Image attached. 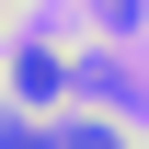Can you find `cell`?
<instances>
[{
  "mask_svg": "<svg viewBox=\"0 0 149 149\" xmlns=\"http://www.w3.org/2000/svg\"><path fill=\"white\" fill-rule=\"evenodd\" d=\"M0 80H12V103H35V115H57V103L80 92V57H57L46 35H23L12 57H0Z\"/></svg>",
  "mask_w": 149,
  "mask_h": 149,
  "instance_id": "obj_1",
  "label": "cell"
},
{
  "mask_svg": "<svg viewBox=\"0 0 149 149\" xmlns=\"http://www.w3.org/2000/svg\"><path fill=\"white\" fill-rule=\"evenodd\" d=\"M57 149H138V138H126V126H115V115H103V103H80V115H69V103H57Z\"/></svg>",
  "mask_w": 149,
  "mask_h": 149,
  "instance_id": "obj_2",
  "label": "cell"
},
{
  "mask_svg": "<svg viewBox=\"0 0 149 149\" xmlns=\"http://www.w3.org/2000/svg\"><path fill=\"white\" fill-rule=\"evenodd\" d=\"M80 103H103V115L126 103V115H138V92H126V69H115V46H92V57H80Z\"/></svg>",
  "mask_w": 149,
  "mask_h": 149,
  "instance_id": "obj_3",
  "label": "cell"
},
{
  "mask_svg": "<svg viewBox=\"0 0 149 149\" xmlns=\"http://www.w3.org/2000/svg\"><path fill=\"white\" fill-rule=\"evenodd\" d=\"M0 149H57V126H46L35 103H12V115H0Z\"/></svg>",
  "mask_w": 149,
  "mask_h": 149,
  "instance_id": "obj_4",
  "label": "cell"
},
{
  "mask_svg": "<svg viewBox=\"0 0 149 149\" xmlns=\"http://www.w3.org/2000/svg\"><path fill=\"white\" fill-rule=\"evenodd\" d=\"M138 12H149V0H103V23H138Z\"/></svg>",
  "mask_w": 149,
  "mask_h": 149,
  "instance_id": "obj_5",
  "label": "cell"
}]
</instances>
